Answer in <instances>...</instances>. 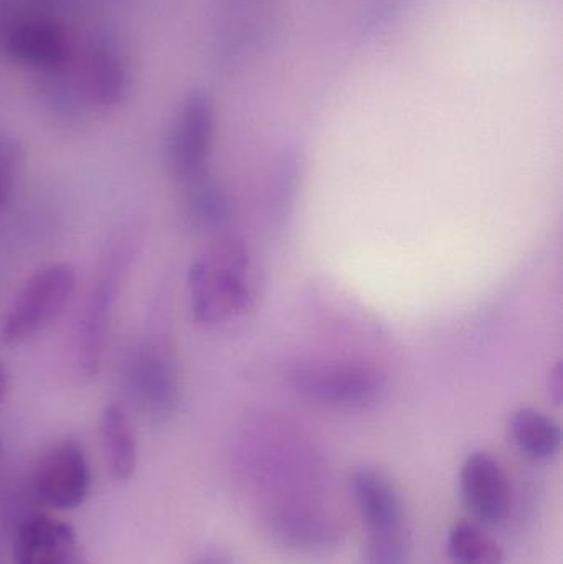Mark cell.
I'll return each mask as SVG.
<instances>
[{"mask_svg": "<svg viewBox=\"0 0 563 564\" xmlns=\"http://www.w3.org/2000/svg\"><path fill=\"white\" fill-rule=\"evenodd\" d=\"M261 284V267L250 245L234 235H221L188 270L192 317L202 327L231 324L255 307Z\"/></svg>", "mask_w": 563, "mask_h": 564, "instance_id": "1", "label": "cell"}, {"mask_svg": "<svg viewBox=\"0 0 563 564\" xmlns=\"http://www.w3.org/2000/svg\"><path fill=\"white\" fill-rule=\"evenodd\" d=\"M286 380L304 400L336 411L373 410L389 393V380L382 371L343 361L300 358L288 365Z\"/></svg>", "mask_w": 563, "mask_h": 564, "instance_id": "2", "label": "cell"}, {"mask_svg": "<svg viewBox=\"0 0 563 564\" xmlns=\"http://www.w3.org/2000/svg\"><path fill=\"white\" fill-rule=\"evenodd\" d=\"M349 482L357 509L369 530L364 564H409V525L396 484L372 466L356 467Z\"/></svg>", "mask_w": 563, "mask_h": 564, "instance_id": "3", "label": "cell"}, {"mask_svg": "<svg viewBox=\"0 0 563 564\" xmlns=\"http://www.w3.org/2000/svg\"><path fill=\"white\" fill-rule=\"evenodd\" d=\"M75 289L72 264L50 263L36 270L10 302L0 324V340L13 347L45 330L65 311Z\"/></svg>", "mask_w": 563, "mask_h": 564, "instance_id": "4", "label": "cell"}, {"mask_svg": "<svg viewBox=\"0 0 563 564\" xmlns=\"http://www.w3.org/2000/svg\"><path fill=\"white\" fill-rule=\"evenodd\" d=\"M124 383L145 416L169 420L181 401V381L171 345L162 337L138 341L126 358Z\"/></svg>", "mask_w": 563, "mask_h": 564, "instance_id": "5", "label": "cell"}, {"mask_svg": "<svg viewBox=\"0 0 563 564\" xmlns=\"http://www.w3.org/2000/svg\"><path fill=\"white\" fill-rule=\"evenodd\" d=\"M217 112L208 93H188L175 115L167 141V167L184 185L204 181L214 152Z\"/></svg>", "mask_w": 563, "mask_h": 564, "instance_id": "6", "label": "cell"}, {"mask_svg": "<svg viewBox=\"0 0 563 564\" xmlns=\"http://www.w3.org/2000/svg\"><path fill=\"white\" fill-rule=\"evenodd\" d=\"M124 260L122 251L112 254L98 280L93 282L83 304L75 335L76 367L83 377H96L101 370L112 311L124 273Z\"/></svg>", "mask_w": 563, "mask_h": 564, "instance_id": "7", "label": "cell"}, {"mask_svg": "<svg viewBox=\"0 0 563 564\" xmlns=\"http://www.w3.org/2000/svg\"><path fill=\"white\" fill-rule=\"evenodd\" d=\"M33 486L52 509L73 510L83 506L91 487V473L82 444L63 440L50 447L36 464Z\"/></svg>", "mask_w": 563, "mask_h": 564, "instance_id": "8", "label": "cell"}, {"mask_svg": "<svg viewBox=\"0 0 563 564\" xmlns=\"http://www.w3.org/2000/svg\"><path fill=\"white\" fill-rule=\"evenodd\" d=\"M267 530L274 543L303 556H324L343 542L339 523L310 506H280L267 516Z\"/></svg>", "mask_w": 563, "mask_h": 564, "instance_id": "9", "label": "cell"}, {"mask_svg": "<svg viewBox=\"0 0 563 564\" xmlns=\"http://www.w3.org/2000/svg\"><path fill=\"white\" fill-rule=\"evenodd\" d=\"M459 490L469 512L485 525H501L511 513V486L501 464L485 451L466 457Z\"/></svg>", "mask_w": 563, "mask_h": 564, "instance_id": "10", "label": "cell"}, {"mask_svg": "<svg viewBox=\"0 0 563 564\" xmlns=\"http://www.w3.org/2000/svg\"><path fill=\"white\" fill-rule=\"evenodd\" d=\"M3 53L10 62L23 68L56 73L68 59V33L52 19H22L7 30Z\"/></svg>", "mask_w": 563, "mask_h": 564, "instance_id": "11", "label": "cell"}, {"mask_svg": "<svg viewBox=\"0 0 563 564\" xmlns=\"http://www.w3.org/2000/svg\"><path fill=\"white\" fill-rule=\"evenodd\" d=\"M131 66L124 52L108 39L93 40L83 58L82 89L99 109H116L131 93Z\"/></svg>", "mask_w": 563, "mask_h": 564, "instance_id": "12", "label": "cell"}, {"mask_svg": "<svg viewBox=\"0 0 563 564\" xmlns=\"http://www.w3.org/2000/svg\"><path fill=\"white\" fill-rule=\"evenodd\" d=\"M76 533L62 520L36 517L20 527L13 542L15 564H72Z\"/></svg>", "mask_w": 563, "mask_h": 564, "instance_id": "13", "label": "cell"}, {"mask_svg": "<svg viewBox=\"0 0 563 564\" xmlns=\"http://www.w3.org/2000/svg\"><path fill=\"white\" fill-rule=\"evenodd\" d=\"M99 436L106 466L112 479H131L138 466V446L131 420L121 404L109 403L102 408L99 416Z\"/></svg>", "mask_w": 563, "mask_h": 564, "instance_id": "14", "label": "cell"}, {"mask_svg": "<svg viewBox=\"0 0 563 564\" xmlns=\"http://www.w3.org/2000/svg\"><path fill=\"white\" fill-rule=\"evenodd\" d=\"M509 433L522 454L551 460L561 453L562 430L557 421L535 408H519L509 416Z\"/></svg>", "mask_w": 563, "mask_h": 564, "instance_id": "15", "label": "cell"}, {"mask_svg": "<svg viewBox=\"0 0 563 564\" xmlns=\"http://www.w3.org/2000/svg\"><path fill=\"white\" fill-rule=\"evenodd\" d=\"M450 560L453 564H502L505 550L488 533L472 522L456 523L448 535Z\"/></svg>", "mask_w": 563, "mask_h": 564, "instance_id": "16", "label": "cell"}, {"mask_svg": "<svg viewBox=\"0 0 563 564\" xmlns=\"http://www.w3.org/2000/svg\"><path fill=\"white\" fill-rule=\"evenodd\" d=\"M187 215L202 230H218L230 220V200L218 185L201 181L188 185Z\"/></svg>", "mask_w": 563, "mask_h": 564, "instance_id": "17", "label": "cell"}, {"mask_svg": "<svg viewBox=\"0 0 563 564\" xmlns=\"http://www.w3.org/2000/svg\"><path fill=\"white\" fill-rule=\"evenodd\" d=\"M22 165V142L12 135H0V205L12 195Z\"/></svg>", "mask_w": 563, "mask_h": 564, "instance_id": "18", "label": "cell"}, {"mask_svg": "<svg viewBox=\"0 0 563 564\" xmlns=\"http://www.w3.org/2000/svg\"><path fill=\"white\" fill-rule=\"evenodd\" d=\"M549 394L555 403L561 404L563 400V368L561 364L555 365L549 373Z\"/></svg>", "mask_w": 563, "mask_h": 564, "instance_id": "19", "label": "cell"}, {"mask_svg": "<svg viewBox=\"0 0 563 564\" xmlns=\"http://www.w3.org/2000/svg\"><path fill=\"white\" fill-rule=\"evenodd\" d=\"M192 564H234L228 553L221 550H208L192 562Z\"/></svg>", "mask_w": 563, "mask_h": 564, "instance_id": "20", "label": "cell"}, {"mask_svg": "<svg viewBox=\"0 0 563 564\" xmlns=\"http://www.w3.org/2000/svg\"><path fill=\"white\" fill-rule=\"evenodd\" d=\"M7 390H9V371H7L6 365L0 361V403L6 398Z\"/></svg>", "mask_w": 563, "mask_h": 564, "instance_id": "21", "label": "cell"}, {"mask_svg": "<svg viewBox=\"0 0 563 564\" xmlns=\"http://www.w3.org/2000/svg\"><path fill=\"white\" fill-rule=\"evenodd\" d=\"M0 451H2V444H0Z\"/></svg>", "mask_w": 563, "mask_h": 564, "instance_id": "22", "label": "cell"}]
</instances>
